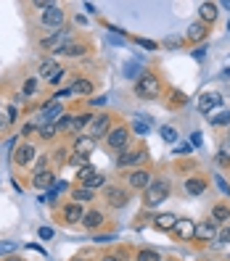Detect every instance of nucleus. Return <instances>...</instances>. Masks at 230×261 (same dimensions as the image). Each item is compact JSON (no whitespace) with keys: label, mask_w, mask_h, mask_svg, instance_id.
I'll list each match as a JSON object with an SVG mask.
<instances>
[{"label":"nucleus","mask_w":230,"mask_h":261,"mask_svg":"<svg viewBox=\"0 0 230 261\" xmlns=\"http://www.w3.org/2000/svg\"><path fill=\"white\" fill-rule=\"evenodd\" d=\"M220 164H230V135H225L220 140V153H217Z\"/></svg>","instance_id":"bb28decb"},{"label":"nucleus","mask_w":230,"mask_h":261,"mask_svg":"<svg viewBox=\"0 0 230 261\" xmlns=\"http://www.w3.org/2000/svg\"><path fill=\"white\" fill-rule=\"evenodd\" d=\"M177 219H180V217H175V214H159V217L153 219V227L162 229V232H172L175 224H177Z\"/></svg>","instance_id":"a211bd4d"},{"label":"nucleus","mask_w":230,"mask_h":261,"mask_svg":"<svg viewBox=\"0 0 230 261\" xmlns=\"http://www.w3.org/2000/svg\"><path fill=\"white\" fill-rule=\"evenodd\" d=\"M82 217H85V208L80 203H66L64 206V222L66 224H82Z\"/></svg>","instance_id":"dca6fc26"},{"label":"nucleus","mask_w":230,"mask_h":261,"mask_svg":"<svg viewBox=\"0 0 230 261\" xmlns=\"http://www.w3.org/2000/svg\"><path fill=\"white\" fill-rule=\"evenodd\" d=\"M82 188H87V190H98V188H106V177L101 174V172H96L90 179H85L82 182Z\"/></svg>","instance_id":"a878e982"},{"label":"nucleus","mask_w":230,"mask_h":261,"mask_svg":"<svg viewBox=\"0 0 230 261\" xmlns=\"http://www.w3.org/2000/svg\"><path fill=\"white\" fill-rule=\"evenodd\" d=\"M209 124H212V127H225V124H230V111H220V114L209 116Z\"/></svg>","instance_id":"c85d7f7f"},{"label":"nucleus","mask_w":230,"mask_h":261,"mask_svg":"<svg viewBox=\"0 0 230 261\" xmlns=\"http://www.w3.org/2000/svg\"><path fill=\"white\" fill-rule=\"evenodd\" d=\"M101 261H122V256H117V253H106Z\"/></svg>","instance_id":"49530a36"},{"label":"nucleus","mask_w":230,"mask_h":261,"mask_svg":"<svg viewBox=\"0 0 230 261\" xmlns=\"http://www.w3.org/2000/svg\"><path fill=\"white\" fill-rule=\"evenodd\" d=\"M42 240H48V238H53V229L51 227H40V232H37Z\"/></svg>","instance_id":"a19ab883"},{"label":"nucleus","mask_w":230,"mask_h":261,"mask_svg":"<svg viewBox=\"0 0 230 261\" xmlns=\"http://www.w3.org/2000/svg\"><path fill=\"white\" fill-rule=\"evenodd\" d=\"M35 93V80H27V85H24V95H32Z\"/></svg>","instance_id":"37998d69"},{"label":"nucleus","mask_w":230,"mask_h":261,"mask_svg":"<svg viewBox=\"0 0 230 261\" xmlns=\"http://www.w3.org/2000/svg\"><path fill=\"white\" fill-rule=\"evenodd\" d=\"M8 261H16V258H8Z\"/></svg>","instance_id":"09e8293b"},{"label":"nucleus","mask_w":230,"mask_h":261,"mask_svg":"<svg viewBox=\"0 0 230 261\" xmlns=\"http://www.w3.org/2000/svg\"><path fill=\"white\" fill-rule=\"evenodd\" d=\"M135 132H137V135H146V132H148V127L143 124V121H137V124H135Z\"/></svg>","instance_id":"c03bdc74"},{"label":"nucleus","mask_w":230,"mask_h":261,"mask_svg":"<svg viewBox=\"0 0 230 261\" xmlns=\"http://www.w3.org/2000/svg\"><path fill=\"white\" fill-rule=\"evenodd\" d=\"M103 195H106V201H109V206H111V208H125V206H127V201H130L127 190H125V188H114V185L103 188Z\"/></svg>","instance_id":"0eeeda50"},{"label":"nucleus","mask_w":230,"mask_h":261,"mask_svg":"<svg viewBox=\"0 0 230 261\" xmlns=\"http://www.w3.org/2000/svg\"><path fill=\"white\" fill-rule=\"evenodd\" d=\"M64 98H72V93H69V87H64V90H58V93L53 95V100H51V103H58V100H64Z\"/></svg>","instance_id":"e433bc0d"},{"label":"nucleus","mask_w":230,"mask_h":261,"mask_svg":"<svg viewBox=\"0 0 230 261\" xmlns=\"http://www.w3.org/2000/svg\"><path fill=\"white\" fill-rule=\"evenodd\" d=\"M82 224L87 227V229H98L101 224H103V214L101 211H85V217H82Z\"/></svg>","instance_id":"412c9836"},{"label":"nucleus","mask_w":230,"mask_h":261,"mask_svg":"<svg viewBox=\"0 0 230 261\" xmlns=\"http://www.w3.org/2000/svg\"><path fill=\"white\" fill-rule=\"evenodd\" d=\"M53 172H48V169H45V172H35V177H32V185L35 188H51L53 185Z\"/></svg>","instance_id":"4be33fe9"},{"label":"nucleus","mask_w":230,"mask_h":261,"mask_svg":"<svg viewBox=\"0 0 230 261\" xmlns=\"http://www.w3.org/2000/svg\"><path fill=\"white\" fill-rule=\"evenodd\" d=\"M217 16H220V6L217 3H201L198 6V21L201 24H212V21H217Z\"/></svg>","instance_id":"4468645a"},{"label":"nucleus","mask_w":230,"mask_h":261,"mask_svg":"<svg viewBox=\"0 0 230 261\" xmlns=\"http://www.w3.org/2000/svg\"><path fill=\"white\" fill-rule=\"evenodd\" d=\"M72 124H74V116H72V114H61L58 121H56L58 129H72Z\"/></svg>","instance_id":"7c9ffc66"},{"label":"nucleus","mask_w":230,"mask_h":261,"mask_svg":"<svg viewBox=\"0 0 230 261\" xmlns=\"http://www.w3.org/2000/svg\"><path fill=\"white\" fill-rule=\"evenodd\" d=\"M137 45H141V48H148V50H156V42H151V40H137Z\"/></svg>","instance_id":"79ce46f5"},{"label":"nucleus","mask_w":230,"mask_h":261,"mask_svg":"<svg viewBox=\"0 0 230 261\" xmlns=\"http://www.w3.org/2000/svg\"><path fill=\"white\" fill-rule=\"evenodd\" d=\"M64 56H69V58H77V56H82L85 53V45H66L64 50H61Z\"/></svg>","instance_id":"2f4dec72"},{"label":"nucleus","mask_w":230,"mask_h":261,"mask_svg":"<svg viewBox=\"0 0 230 261\" xmlns=\"http://www.w3.org/2000/svg\"><path fill=\"white\" fill-rule=\"evenodd\" d=\"M217 235H220V227L214 224L212 219H209V222H196V235H193V240H198V243H212V240H217Z\"/></svg>","instance_id":"39448f33"},{"label":"nucleus","mask_w":230,"mask_h":261,"mask_svg":"<svg viewBox=\"0 0 230 261\" xmlns=\"http://www.w3.org/2000/svg\"><path fill=\"white\" fill-rule=\"evenodd\" d=\"M56 132H58L56 124H45V127L40 129V137H42V140H51V137H56Z\"/></svg>","instance_id":"72a5a7b5"},{"label":"nucleus","mask_w":230,"mask_h":261,"mask_svg":"<svg viewBox=\"0 0 230 261\" xmlns=\"http://www.w3.org/2000/svg\"><path fill=\"white\" fill-rule=\"evenodd\" d=\"M135 95L143 98V100H156V98L162 95L159 76L151 74V71H143L141 76H137V82H135Z\"/></svg>","instance_id":"f257e3e1"},{"label":"nucleus","mask_w":230,"mask_h":261,"mask_svg":"<svg viewBox=\"0 0 230 261\" xmlns=\"http://www.w3.org/2000/svg\"><path fill=\"white\" fill-rule=\"evenodd\" d=\"M64 74H66V69H61V66H58V71H56V74L51 76V80H48V82H51V85H58L61 80H64Z\"/></svg>","instance_id":"4c0bfd02"},{"label":"nucleus","mask_w":230,"mask_h":261,"mask_svg":"<svg viewBox=\"0 0 230 261\" xmlns=\"http://www.w3.org/2000/svg\"><path fill=\"white\" fill-rule=\"evenodd\" d=\"M96 174V166H90V164H85L82 169H80V172H77V179H80V182H85V179H90V177H93Z\"/></svg>","instance_id":"473e14b6"},{"label":"nucleus","mask_w":230,"mask_h":261,"mask_svg":"<svg viewBox=\"0 0 230 261\" xmlns=\"http://www.w3.org/2000/svg\"><path fill=\"white\" fill-rule=\"evenodd\" d=\"M69 40H72V35L66 32V29H61V32H56L53 37H45L42 40V48L51 50V53H61L69 45Z\"/></svg>","instance_id":"6e6552de"},{"label":"nucleus","mask_w":230,"mask_h":261,"mask_svg":"<svg viewBox=\"0 0 230 261\" xmlns=\"http://www.w3.org/2000/svg\"><path fill=\"white\" fill-rule=\"evenodd\" d=\"M93 150H96V140H93V137H87V135L74 137V156H82V159H87Z\"/></svg>","instance_id":"ddd939ff"},{"label":"nucleus","mask_w":230,"mask_h":261,"mask_svg":"<svg viewBox=\"0 0 230 261\" xmlns=\"http://www.w3.org/2000/svg\"><path fill=\"white\" fill-rule=\"evenodd\" d=\"M217 240H220V243H230V222H227V227L222 229V232L217 235Z\"/></svg>","instance_id":"ea45409f"},{"label":"nucleus","mask_w":230,"mask_h":261,"mask_svg":"<svg viewBox=\"0 0 230 261\" xmlns=\"http://www.w3.org/2000/svg\"><path fill=\"white\" fill-rule=\"evenodd\" d=\"M93 116H96V114H77V116H74V124H72V132H82V129H87V127H90V121H93Z\"/></svg>","instance_id":"b1692460"},{"label":"nucleus","mask_w":230,"mask_h":261,"mask_svg":"<svg viewBox=\"0 0 230 261\" xmlns=\"http://www.w3.org/2000/svg\"><path fill=\"white\" fill-rule=\"evenodd\" d=\"M170 261H175V258H170Z\"/></svg>","instance_id":"8fccbe9b"},{"label":"nucleus","mask_w":230,"mask_h":261,"mask_svg":"<svg viewBox=\"0 0 230 261\" xmlns=\"http://www.w3.org/2000/svg\"><path fill=\"white\" fill-rule=\"evenodd\" d=\"M72 198H74V203H87V201H93V198H96V190H87V188H77V190H72Z\"/></svg>","instance_id":"393cba45"},{"label":"nucleus","mask_w":230,"mask_h":261,"mask_svg":"<svg viewBox=\"0 0 230 261\" xmlns=\"http://www.w3.org/2000/svg\"><path fill=\"white\" fill-rule=\"evenodd\" d=\"M37 71H40L42 76H48V80H51V76H53V74L58 71V64H56L53 58H45L42 64H40V69H37Z\"/></svg>","instance_id":"cd10ccee"},{"label":"nucleus","mask_w":230,"mask_h":261,"mask_svg":"<svg viewBox=\"0 0 230 261\" xmlns=\"http://www.w3.org/2000/svg\"><path fill=\"white\" fill-rule=\"evenodd\" d=\"M162 137L167 143H175L177 140V129H172V127H162Z\"/></svg>","instance_id":"f704fd0d"},{"label":"nucleus","mask_w":230,"mask_h":261,"mask_svg":"<svg viewBox=\"0 0 230 261\" xmlns=\"http://www.w3.org/2000/svg\"><path fill=\"white\" fill-rule=\"evenodd\" d=\"M66 159H69V148H58L56 150V161L58 164H66Z\"/></svg>","instance_id":"c9c22d12"},{"label":"nucleus","mask_w":230,"mask_h":261,"mask_svg":"<svg viewBox=\"0 0 230 261\" xmlns=\"http://www.w3.org/2000/svg\"><path fill=\"white\" fill-rule=\"evenodd\" d=\"M11 124V114L8 111H0V129H6Z\"/></svg>","instance_id":"58836bf2"},{"label":"nucleus","mask_w":230,"mask_h":261,"mask_svg":"<svg viewBox=\"0 0 230 261\" xmlns=\"http://www.w3.org/2000/svg\"><path fill=\"white\" fill-rule=\"evenodd\" d=\"M148 159V150H125V153H119V159H117V166L119 169H127V166H141L143 161Z\"/></svg>","instance_id":"423d86ee"},{"label":"nucleus","mask_w":230,"mask_h":261,"mask_svg":"<svg viewBox=\"0 0 230 261\" xmlns=\"http://www.w3.org/2000/svg\"><path fill=\"white\" fill-rule=\"evenodd\" d=\"M137 261H164L156 251H151V248H143L141 253H137Z\"/></svg>","instance_id":"c756f323"},{"label":"nucleus","mask_w":230,"mask_h":261,"mask_svg":"<svg viewBox=\"0 0 230 261\" xmlns=\"http://www.w3.org/2000/svg\"><path fill=\"white\" fill-rule=\"evenodd\" d=\"M212 222L214 224H227L230 222V206H225V203H217V206H212Z\"/></svg>","instance_id":"aec40b11"},{"label":"nucleus","mask_w":230,"mask_h":261,"mask_svg":"<svg viewBox=\"0 0 230 261\" xmlns=\"http://www.w3.org/2000/svg\"><path fill=\"white\" fill-rule=\"evenodd\" d=\"M182 188H186L188 195H201L206 190V179L204 177H188L186 182H182Z\"/></svg>","instance_id":"6ab92c4d"},{"label":"nucleus","mask_w":230,"mask_h":261,"mask_svg":"<svg viewBox=\"0 0 230 261\" xmlns=\"http://www.w3.org/2000/svg\"><path fill=\"white\" fill-rule=\"evenodd\" d=\"M13 248H16V245H13V243H6V245H0V253H11Z\"/></svg>","instance_id":"a18cd8bd"},{"label":"nucleus","mask_w":230,"mask_h":261,"mask_svg":"<svg viewBox=\"0 0 230 261\" xmlns=\"http://www.w3.org/2000/svg\"><path fill=\"white\" fill-rule=\"evenodd\" d=\"M106 145H109L111 150H117V153H125L130 148V129L127 127L111 129L109 135H106Z\"/></svg>","instance_id":"7ed1b4c3"},{"label":"nucleus","mask_w":230,"mask_h":261,"mask_svg":"<svg viewBox=\"0 0 230 261\" xmlns=\"http://www.w3.org/2000/svg\"><path fill=\"white\" fill-rule=\"evenodd\" d=\"M220 106H222L220 93H201V98H198V111L201 114H212L214 109H220Z\"/></svg>","instance_id":"f8f14e48"},{"label":"nucleus","mask_w":230,"mask_h":261,"mask_svg":"<svg viewBox=\"0 0 230 261\" xmlns=\"http://www.w3.org/2000/svg\"><path fill=\"white\" fill-rule=\"evenodd\" d=\"M69 93L72 95H90V93H93V82H90V80H77L69 87Z\"/></svg>","instance_id":"5701e85b"},{"label":"nucleus","mask_w":230,"mask_h":261,"mask_svg":"<svg viewBox=\"0 0 230 261\" xmlns=\"http://www.w3.org/2000/svg\"><path fill=\"white\" fill-rule=\"evenodd\" d=\"M170 182L167 179H153L151 185L143 190V203H146V208H156L159 203H164L167 198H170Z\"/></svg>","instance_id":"f03ea898"},{"label":"nucleus","mask_w":230,"mask_h":261,"mask_svg":"<svg viewBox=\"0 0 230 261\" xmlns=\"http://www.w3.org/2000/svg\"><path fill=\"white\" fill-rule=\"evenodd\" d=\"M74 261H87V258H74Z\"/></svg>","instance_id":"de8ad7c7"},{"label":"nucleus","mask_w":230,"mask_h":261,"mask_svg":"<svg viewBox=\"0 0 230 261\" xmlns=\"http://www.w3.org/2000/svg\"><path fill=\"white\" fill-rule=\"evenodd\" d=\"M172 232H175L180 240H193V235H196V222H191V219H177V224H175Z\"/></svg>","instance_id":"2eb2a0df"},{"label":"nucleus","mask_w":230,"mask_h":261,"mask_svg":"<svg viewBox=\"0 0 230 261\" xmlns=\"http://www.w3.org/2000/svg\"><path fill=\"white\" fill-rule=\"evenodd\" d=\"M32 159H37V148L32 143H21L16 150H13V161H16L19 166H29Z\"/></svg>","instance_id":"9d476101"},{"label":"nucleus","mask_w":230,"mask_h":261,"mask_svg":"<svg viewBox=\"0 0 230 261\" xmlns=\"http://www.w3.org/2000/svg\"><path fill=\"white\" fill-rule=\"evenodd\" d=\"M111 132V116H106V114H98L93 116V121H90V127H87V137H93V140H98V137L103 135H109Z\"/></svg>","instance_id":"20e7f679"},{"label":"nucleus","mask_w":230,"mask_h":261,"mask_svg":"<svg viewBox=\"0 0 230 261\" xmlns=\"http://www.w3.org/2000/svg\"><path fill=\"white\" fill-rule=\"evenodd\" d=\"M64 19H66V13H64V8H58L56 3L51 6V8H45L42 11V24L45 27H64Z\"/></svg>","instance_id":"9b49d317"},{"label":"nucleus","mask_w":230,"mask_h":261,"mask_svg":"<svg viewBox=\"0 0 230 261\" xmlns=\"http://www.w3.org/2000/svg\"><path fill=\"white\" fill-rule=\"evenodd\" d=\"M186 37H188L191 42H204V40L209 37V27H206V24H201V21H193V24L188 27Z\"/></svg>","instance_id":"f3484780"},{"label":"nucleus","mask_w":230,"mask_h":261,"mask_svg":"<svg viewBox=\"0 0 230 261\" xmlns=\"http://www.w3.org/2000/svg\"><path fill=\"white\" fill-rule=\"evenodd\" d=\"M151 182H153V177H151L148 169H132L130 177H127V185H130L132 190H146Z\"/></svg>","instance_id":"1a4fd4ad"}]
</instances>
